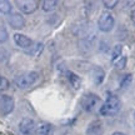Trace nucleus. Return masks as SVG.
I'll use <instances>...</instances> for the list:
<instances>
[{
	"mask_svg": "<svg viewBox=\"0 0 135 135\" xmlns=\"http://www.w3.org/2000/svg\"><path fill=\"white\" fill-rule=\"evenodd\" d=\"M120 108H121L120 99L116 95L110 94L109 97L106 98L104 105L100 106V114L104 116H114L119 113Z\"/></svg>",
	"mask_w": 135,
	"mask_h": 135,
	"instance_id": "obj_1",
	"label": "nucleus"
},
{
	"mask_svg": "<svg viewBox=\"0 0 135 135\" xmlns=\"http://www.w3.org/2000/svg\"><path fill=\"white\" fill-rule=\"evenodd\" d=\"M39 74L36 71H26L20 74L19 76H16L15 79V84L20 88V89H28L31 85L35 84V81L38 80Z\"/></svg>",
	"mask_w": 135,
	"mask_h": 135,
	"instance_id": "obj_2",
	"label": "nucleus"
},
{
	"mask_svg": "<svg viewBox=\"0 0 135 135\" xmlns=\"http://www.w3.org/2000/svg\"><path fill=\"white\" fill-rule=\"evenodd\" d=\"M114 25H115V20L113 18V15L110 13H103L100 15V18L98 20V26H99V29L101 31H104V33H109L113 30L114 28Z\"/></svg>",
	"mask_w": 135,
	"mask_h": 135,
	"instance_id": "obj_3",
	"label": "nucleus"
},
{
	"mask_svg": "<svg viewBox=\"0 0 135 135\" xmlns=\"http://www.w3.org/2000/svg\"><path fill=\"white\" fill-rule=\"evenodd\" d=\"M100 104V98L95 95V94H86L84 95V98L81 99V106L85 111H94L97 109V106H99Z\"/></svg>",
	"mask_w": 135,
	"mask_h": 135,
	"instance_id": "obj_4",
	"label": "nucleus"
},
{
	"mask_svg": "<svg viewBox=\"0 0 135 135\" xmlns=\"http://www.w3.org/2000/svg\"><path fill=\"white\" fill-rule=\"evenodd\" d=\"M14 106H15L14 99L10 95L0 94V114H3V115L10 114L11 111L14 110Z\"/></svg>",
	"mask_w": 135,
	"mask_h": 135,
	"instance_id": "obj_5",
	"label": "nucleus"
},
{
	"mask_svg": "<svg viewBox=\"0 0 135 135\" xmlns=\"http://www.w3.org/2000/svg\"><path fill=\"white\" fill-rule=\"evenodd\" d=\"M39 3L36 0H16V6L24 14H31L38 9Z\"/></svg>",
	"mask_w": 135,
	"mask_h": 135,
	"instance_id": "obj_6",
	"label": "nucleus"
},
{
	"mask_svg": "<svg viewBox=\"0 0 135 135\" xmlns=\"http://www.w3.org/2000/svg\"><path fill=\"white\" fill-rule=\"evenodd\" d=\"M35 128L36 125L30 118H24L19 123V130L23 135H31L33 133H35Z\"/></svg>",
	"mask_w": 135,
	"mask_h": 135,
	"instance_id": "obj_7",
	"label": "nucleus"
},
{
	"mask_svg": "<svg viewBox=\"0 0 135 135\" xmlns=\"http://www.w3.org/2000/svg\"><path fill=\"white\" fill-rule=\"evenodd\" d=\"M8 23L11 28L14 29H23L25 26V19L24 16L19 13H13V14L9 15L8 18Z\"/></svg>",
	"mask_w": 135,
	"mask_h": 135,
	"instance_id": "obj_8",
	"label": "nucleus"
},
{
	"mask_svg": "<svg viewBox=\"0 0 135 135\" xmlns=\"http://www.w3.org/2000/svg\"><path fill=\"white\" fill-rule=\"evenodd\" d=\"M14 41L16 43L18 46L23 49H30L33 46V40L30 38H28L26 35H23V34L16 33L14 34Z\"/></svg>",
	"mask_w": 135,
	"mask_h": 135,
	"instance_id": "obj_9",
	"label": "nucleus"
},
{
	"mask_svg": "<svg viewBox=\"0 0 135 135\" xmlns=\"http://www.w3.org/2000/svg\"><path fill=\"white\" fill-rule=\"evenodd\" d=\"M53 125L49 123H39L35 128V135H51Z\"/></svg>",
	"mask_w": 135,
	"mask_h": 135,
	"instance_id": "obj_10",
	"label": "nucleus"
},
{
	"mask_svg": "<svg viewBox=\"0 0 135 135\" xmlns=\"http://www.w3.org/2000/svg\"><path fill=\"white\" fill-rule=\"evenodd\" d=\"M86 134L88 135H101L103 134V124H101V121L95 120V121H93V123H90L86 129Z\"/></svg>",
	"mask_w": 135,
	"mask_h": 135,
	"instance_id": "obj_11",
	"label": "nucleus"
},
{
	"mask_svg": "<svg viewBox=\"0 0 135 135\" xmlns=\"http://www.w3.org/2000/svg\"><path fill=\"white\" fill-rule=\"evenodd\" d=\"M93 76H94V83L95 84H101L103 80H104V76H105V73L101 68L97 66L93 70Z\"/></svg>",
	"mask_w": 135,
	"mask_h": 135,
	"instance_id": "obj_12",
	"label": "nucleus"
},
{
	"mask_svg": "<svg viewBox=\"0 0 135 135\" xmlns=\"http://www.w3.org/2000/svg\"><path fill=\"white\" fill-rule=\"evenodd\" d=\"M68 79H69V81H70V84L73 85V88H74V89H79V88H80L81 80H80V78L76 74L68 71Z\"/></svg>",
	"mask_w": 135,
	"mask_h": 135,
	"instance_id": "obj_13",
	"label": "nucleus"
},
{
	"mask_svg": "<svg viewBox=\"0 0 135 135\" xmlns=\"http://www.w3.org/2000/svg\"><path fill=\"white\" fill-rule=\"evenodd\" d=\"M56 6H58L56 0H44L41 3V8H43L44 11H53Z\"/></svg>",
	"mask_w": 135,
	"mask_h": 135,
	"instance_id": "obj_14",
	"label": "nucleus"
},
{
	"mask_svg": "<svg viewBox=\"0 0 135 135\" xmlns=\"http://www.w3.org/2000/svg\"><path fill=\"white\" fill-rule=\"evenodd\" d=\"M11 9H13V6H11V4H10L9 1L0 0V13L1 14H10Z\"/></svg>",
	"mask_w": 135,
	"mask_h": 135,
	"instance_id": "obj_15",
	"label": "nucleus"
},
{
	"mask_svg": "<svg viewBox=\"0 0 135 135\" xmlns=\"http://www.w3.org/2000/svg\"><path fill=\"white\" fill-rule=\"evenodd\" d=\"M121 51H123V45H120V44L115 45V48L113 50V54H111V60H113L114 63L118 61V60L121 58Z\"/></svg>",
	"mask_w": 135,
	"mask_h": 135,
	"instance_id": "obj_16",
	"label": "nucleus"
},
{
	"mask_svg": "<svg viewBox=\"0 0 135 135\" xmlns=\"http://www.w3.org/2000/svg\"><path fill=\"white\" fill-rule=\"evenodd\" d=\"M44 49V45L41 43H38L35 44L34 46H31V50H29V54L30 55H33V56H39L40 55V53L43 51Z\"/></svg>",
	"mask_w": 135,
	"mask_h": 135,
	"instance_id": "obj_17",
	"label": "nucleus"
},
{
	"mask_svg": "<svg viewBox=\"0 0 135 135\" xmlns=\"http://www.w3.org/2000/svg\"><path fill=\"white\" fill-rule=\"evenodd\" d=\"M8 88H9V80H8L5 76L0 75V91L6 90Z\"/></svg>",
	"mask_w": 135,
	"mask_h": 135,
	"instance_id": "obj_18",
	"label": "nucleus"
},
{
	"mask_svg": "<svg viewBox=\"0 0 135 135\" xmlns=\"http://www.w3.org/2000/svg\"><path fill=\"white\" fill-rule=\"evenodd\" d=\"M126 61H128L126 56H121L118 61H115V68L116 69H124L126 66Z\"/></svg>",
	"mask_w": 135,
	"mask_h": 135,
	"instance_id": "obj_19",
	"label": "nucleus"
},
{
	"mask_svg": "<svg viewBox=\"0 0 135 135\" xmlns=\"http://www.w3.org/2000/svg\"><path fill=\"white\" fill-rule=\"evenodd\" d=\"M131 83V74H128V75H124V78L121 79L120 81V86L121 88H126L129 84Z\"/></svg>",
	"mask_w": 135,
	"mask_h": 135,
	"instance_id": "obj_20",
	"label": "nucleus"
},
{
	"mask_svg": "<svg viewBox=\"0 0 135 135\" xmlns=\"http://www.w3.org/2000/svg\"><path fill=\"white\" fill-rule=\"evenodd\" d=\"M103 4L106 9H113L118 5V0H105V1H103Z\"/></svg>",
	"mask_w": 135,
	"mask_h": 135,
	"instance_id": "obj_21",
	"label": "nucleus"
},
{
	"mask_svg": "<svg viewBox=\"0 0 135 135\" xmlns=\"http://www.w3.org/2000/svg\"><path fill=\"white\" fill-rule=\"evenodd\" d=\"M8 40V31L4 26H0V43H4Z\"/></svg>",
	"mask_w": 135,
	"mask_h": 135,
	"instance_id": "obj_22",
	"label": "nucleus"
},
{
	"mask_svg": "<svg viewBox=\"0 0 135 135\" xmlns=\"http://www.w3.org/2000/svg\"><path fill=\"white\" fill-rule=\"evenodd\" d=\"M5 60H6V51L0 49V63H3Z\"/></svg>",
	"mask_w": 135,
	"mask_h": 135,
	"instance_id": "obj_23",
	"label": "nucleus"
},
{
	"mask_svg": "<svg viewBox=\"0 0 135 135\" xmlns=\"http://www.w3.org/2000/svg\"><path fill=\"white\" fill-rule=\"evenodd\" d=\"M130 18H131V21H133V24L135 25V10H133V11H131Z\"/></svg>",
	"mask_w": 135,
	"mask_h": 135,
	"instance_id": "obj_24",
	"label": "nucleus"
},
{
	"mask_svg": "<svg viewBox=\"0 0 135 135\" xmlns=\"http://www.w3.org/2000/svg\"><path fill=\"white\" fill-rule=\"evenodd\" d=\"M113 135H125L124 133H120V131H115V133H113Z\"/></svg>",
	"mask_w": 135,
	"mask_h": 135,
	"instance_id": "obj_25",
	"label": "nucleus"
},
{
	"mask_svg": "<svg viewBox=\"0 0 135 135\" xmlns=\"http://www.w3.org/2000/svg\"><path fill=\"white\" fill-rule=\"evenodd\" d=\"M134 126H135V113H134Z\"/></svg>",
	"mask_w": 135,
	"mask_h": 135,
	"instance_id": "obj_26",
	"label": "nucleus"
}]
</instances>
